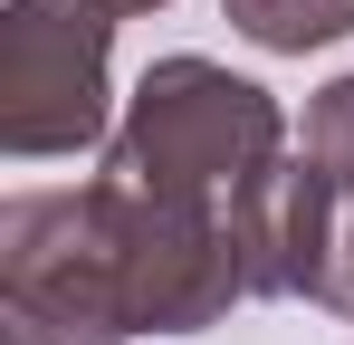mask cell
Listing matches in <instances>:
<instances>
[{"label":"cell","instance_id":"obj_1","mask_svg":"<svg viewBox=\"0 0 354 345\" xmlns=\"http://www.w3.org/2000/svg\"><path fill=\"white\" fill-rule=\"evenodd\" d=\"M278 154H288V106L259 77H230L221 57L182 48L134 77L96 172L124 192H153V202H230Z\"/></svg>","mask_w":354,"mask_h":345},{"label":"cell","instance_id":"obj_2","mask_svg":"<svg viewBox=\"0 0 354 345\" xmlns=\"http://www.w3.org/2000/svg\"><path fill=\"white\" fill-rule=\"evenodd\" d=\"M115 134V10L0 0V154L58 163Z\"/></svg>","mask_w":354,"mask_h":345},{"label":"cell","instance_id":"obj_3","mask_svg":"<svg viewBox=\"0 0 354 345\" xmlns=\"http://www.w3.org/2000/svg\"><path fill=\"white\" fill-rule=\"evenodd\" d=\"M0 317L39 326L58 345H134L115 259V192H19L0 211Z\"/></svg>","mask_w":354,"mask_h":345},{"label":"cell","instance_id":"obj_4","mask_svg":"<svg viewBox=\"0 0 354 345\" xmlns=\"http://www.w3.org/2000/svg\"><path fill=\"white\" fill-rule=\"evenodd\" d=\"M106 192H115V259H124L134 336H211L249 297L239 249H230V202H153L124 182H106Z\"/></svg>","mask_w":354,"mask_h":345},{"label":"cell","instance_id":"obj_5","mask_svg":"<svg viewBox=\"0 0 354 345\" xmlns=\"http://www.w3.org/2000/svg\"><path fill=\"white\" fill-rule=\"evenodd\" d=\"M326 221H335V172L306 144H288L268 172H249L230 192V249L249 297H306L316 307V269H326Z\"/></svg>","mask_w":354,"mask_h":345},{"label":"cell","instance_id":"obj_6","mask_svg":"<svg viewBox=\"0 0 354 345\" xmlns=\"http://www.w3.org/2000/svg\"><path fill=\"white\" fill-rule=\"evenodd\" d=\"M221 19L268 57H306V48L354 39V0H221Z\"/></svg>","mask_w":354,"mask_h":345},{"label":"cell","instance_id":"obj_7","mask_svg":"<svg viewBox=\"0 0 354 345\" xmlns=\"http://www.w3.org/2000/svg\"><path fill=\"white\" fill-rule=\"evenodd\" d=\"M306 154L335 172V182H354V67L306 96Z\"/></svg>","mask_w":354,"mask_h":345},{"label":"cell","instance_id":"obj_8","mask_svg":"<svg viewBox=\"0 0 354 345\" xmlns=\"http://www.w3.org/2000/svg\"><path fill=\"white\" fill-rule=\"evenodd\" d=\"M316 307L354 317V182H335V221H326V269H316Z\"/></svg>","mask_w":354,"mask_h":345},{"label":"cell","instance_id":"obj_9","mask_svg":"<svg viewBox=\"0 0 354 345\" xmlns=\"http://www.w3.org/2000/svg\"><path fill=\"white\" fill-rule=\"evenodd\" d=\"M0 345H58V336H39V326H19V317H0Z\"/></svg>","mask_w":354,"mask_h":345},{"label":"cell","instance_id":"obj_10","mask_svg":"<svg viewBox=\"0 0 354 345\" xmlns=\"http://www.w3.org/2000/svg\"><path fill=\"white\" fill-rule=\"evenodd\" d=\"M106 10H115V19H144V10H163V0H106Z\"/></svg>","mask_w":354,"mask_h":345}]
</instances>
